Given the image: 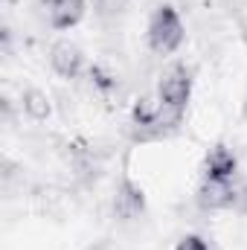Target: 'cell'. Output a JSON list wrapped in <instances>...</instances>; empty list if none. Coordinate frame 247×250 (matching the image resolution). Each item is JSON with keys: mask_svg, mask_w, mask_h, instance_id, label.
<instances>
[{"mask_svg": "<svg viewBox=\"0 0 247 250\" xmlns=\"http://www.w3.org/2000/svg\"><path fill=\"white\" fill-rule=\"evenodd\" d=\"M184 23L172 6H160L148 21V47L157 56H172L184 44Z\"/></svg>", "mask_w": 247, "mask_h": 250, "instance_id": "6da1fadb", "label": "cell"}, {"mask_svg": "<svg viewBox=\"0 0 247 250\" xmlns=\"http://www.w3.org/2000/svg\"><path fill=\"white\" fill-rule=\"evenodd\" d=\"M189 93H192V76L186 67H172L163 73L160 84H157V102L172 108V111H181L184 114L186 102H189Z\"/></svg>", "mask_w": 247, "mask_h": 250, "instance_id": "7a4b0ae2", "label": "cell"}, {"mask_svg": "<svg viewBox=\"0 0 247 250\" xmlns=\"http://www.w3.org/2000/svg\"><path fill=\"white\" fill-rule=\"evenodd\" d=\"M239 189L233 187V181H215V178H204V184L198 189V204L204 209H230L239 207Z\"/></svg>", "mask_w": 247, "mask_h": 250, "instance_id": "3957f363", "label": "cell"}, {"mask_svg": "<svg viewBox=\"0 0 247 250\" xmlns=\"http://www.w3.org/2000/svg\"><path fill=\"white\" fill-rule=\"evenodd\" d=\"M50 64H53V70H56L62 79H76V76L82 73L84 56H82V50H79L76 44L59 41V44H53V50H50Z\"/></svg>", "mask_w": 247, "mask_h": 250, "instance_id": "277c9868", "label": "cell"}, {"mask_svg": "<svg viewBox=\"0 0 247 250\" xmlns=\"http://www.w3.org/2000/svg\"><path fill=\"white\" fill-rule=\"evenodd\" d=\"M236 169H239V160L236 154L227 148V146H212L206 160H204V175L206 178H215V181H233L236 178Z\"/></svg>", "mask_w": 247, "mask_h": 250, "instance_id": "5b68a950", "label": "cell"}, {"mask_svg": "<svg viewBox=\"0 0 247 250\" xmlns=\"http://www.w3.org/2000/svg\"><path fill=\"white\" fill-rule=\"evenodd\" d=\"M143 209H145L143 192L134 187L131 181H123L120 189H117V198H114V212H117L123 221H134V218L143 215Z\"/></svg>", "mask_w": 247, "mask_h": 250, "instance_id": "8992f818", "label": "cell"}, {"mask_svg": "<svg viewBox=\"0 0 247 250\" xmlns=\"http://www.w3.org/2000/svg\"><path fill=\"white\" fill-rule=\"evenodd\" d=\"M50 6V21L56 29H70L84 18V0H44Z\"/></svg>", "mask_w": 247, "mask_h": 250, "instance_id": "52a82bcc", "label": "cell"}, {"mask_svg": "<svg viewBox=\"0 0 247 250\" xmlns=\"http://www.w3.org/2000/svg\"><path fill=\"white\" fill-rule=\"evenodd\" d=\"M23 111L32 117V120H47L50 117V99H47V93H41V90H26L23 93Z\"/></svg>", "mask_w": 247, "mask_h": 250, "instance_id": "ba28073f", "label": "cell"}, {"mask_svg": "<svg viewBox=\"0 0 247 250\" xmlns=\"http://www.w3.org/2000/svg\"><path fill=\"white\" fill-rule=\"evenodd\" d=\"M175 250H209V248H206V242H204L201 236H184L181 245H178Z\"/></svg>", "mask_w": 247, "mask_h": 250, "instance_id": "9c48e42d", "label": "cell"}]
</instances>
